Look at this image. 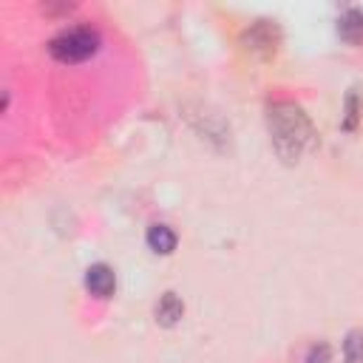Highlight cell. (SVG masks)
<instances>
[{
    "label": "cell",
    "instance_id": "6da1fadb",
    "mask_svg": "<svg viewBox=\"0 0 363 363\" xmlns=\"http://www.w3.org/2000/svg\"><path fill=\"white\" fill-rule=\"evenodd\" d=\"M267 128H270V139H272L275 154L286 165H296L307 151L315 148V142H318L310 117L293 103H275L267 111Z\"/></svg>",
    "mask_w": 363,
    "mask_h": 363
},
{
    "label": "cell",
    "instance_id": "7a4b0ae2",
    "mask_svg": "<svg viewBox=\"0 0 363 363\" xmlns=\"http://www.w3.org/2000/svg\"><path fill=\"white\" fill-rule=\"evenodd\" d=\"M100 51V34L94 29H68L48 43V54L60 62H83Z\"/></svg>",
    "mask_w": 363,
    "mask_h": 363
},
{
    "label": "cell",
    "instance_id": "30bf717a",
    "mask_svg": "<svg viewBox=\"0 0 363 363\" xmlns=\"http://www.w3.org/2000/svg\"><path fill=\"white\" fill-rule=\"evenodd\" d=\"M307 363H329V346H315L312 352H310V357H307Z\"/></svg>",
    "mask_w": 363,
    "mask_h": 363
},
{
    "label": "cell",
    "instance_id": "ba28073f",
    "mask_svg": "<svg viewBox=\"0 0 363 363\" xmlns=\"http://www.w3.org/2000/svg\"><path fill=\"white\" fill-rule=\"evenodd\" d=\"M343 355L349 363H363V332L360 329H352L343 341Z\"/></svg>",
    "mask_w": 363,
    "mask_h": 363
},
{
    "label": "cell",
    "instance_id": "9c48e42d",
    "mask_svg": "<svg viewBox=\"0 0 363 363\" xmlns=\"http://www.w3.org/2000/svg\"><path fill=\"white\" fill-rule=\"evenodd\" d=\"M360 119V105H357V88H352V94L346 97V117H343V131H355Z\"/></svg>",
    "mask_w": 363,
    "mask_h": 363
},
{
    "label": "cell",
    "instance_id": "52a82bcc",
    "mask_svg": "<svg viewBox=\"0 0 363 363\" xmlns=\"http://www.w3.org/2000/svg\"><path fill=\"white\" fill-rule=\"evenodd\" d=\"M145 239H148V247L159 256H171L176 250V233L168 225H154Z\"/></svg>",
    "mask_w": 363,
    "mask_h": 363
},
{
    "label": "cell",
    "instance_id": "5b68a950",
    "mask_svg": "<svg viewBox=\"0 0 363 363\" xmlns=\"http://www.w3.org/2000/svg\"><path fill=\"white\" fill-rule=\"evenodd\" d=\"M338 34L343 43L349 46H360L363 43V9H349L341 15L338 20Z\"/></svg>",
    "mask_w": 363,
    "mask_h": 363
},
{
    "label": "cell",
    "instance_id": "3957f363",
    "mask_svg": "<svg viewBox=\"0 0 363 363\" xmlns=\"http://www.w3.org/2000/svg\"><path fill=\"white\" fill-rule=\"evenodd\" d=\"M242 43H244L247 51H253L258 57H272L275 48H278V29L270 26V23H258L242 37Z\"/></svg>",
    "mask_w": 363,
    "mask_h": 363
},
{
    "label": "cell",
    "instance_id": "277c9868",
    "mask_svg": "<svg viewBox=\"0 0 363 363\" xmlns=\"http://www.w3.org/2000/svg\"><path fill=\"white\" fill-rule=\"evenodd\" d=\"M86 286L91 289V296L97 298H108L114 296V286H117V275L108 264H91L86 272Z\"/></svg>",
    "mask_w": 363,
    "mask_h": 363
},
{
    "label": "cell",
    "instance_id": "8992f818",
    "mask_svg": "<svg viewBox=\"0 0 363 363\" xmlns=\"http://www.w3.org/2000/svg\"><path fill=\"white\" fill-rule=\"evenodd\" d=\"M182 315H185L182 298H179L176 293H165V296L159 298V304H157V321H159L162 326H176V324L182 321Z\"/></svg>",
    "mask_w": 363,
    "mask_h": 363
}]
</instances>
